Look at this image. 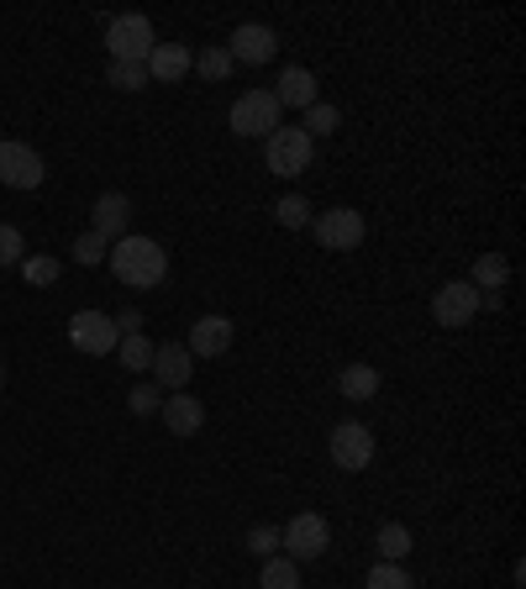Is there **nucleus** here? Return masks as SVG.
I'll return each instance as SVG.
<instances>
[{
	"label": "nucleus",
	"instance_id": "obj_1",
	"mask_svg": "<svg viewBox=\"0 0 526 589\" xmlns=\"http://www.w3.org/2000/svg\"><path fill=\"white\" fill-rule=\"evenodd\" d=\"M105 264H111V274H117L127 290H159L163 274H169V253H163L153 237H132V232H127L122 243H111Z\"/></svg>",
	"mask_w": 526,
	"mask_h": 589
},
{
	"label": "nucleus",
	"instance_id": "obj_2",
	"mask_svg": "<svg viewBox=\"0 0 526 589\" xmlns=\"http://www.w3.org/2000/svg\"><path fill=\"white\" fill-rule=\"evenodd\" d=\"M105 48H111V63H148V53L159 48L153 38V21L138 17V11H127L105 27Z\"/></svg>",
	"mask_w": 526,
	"mask_h": 589
},
{
	"label": "nucleus",
	"instance_id": "obj_3",
	"mask_svg": "<svg viewBox=\"0 0 526 589\" xmlns=\"http://www.w3.org/2000/svg\"><path fill=\"white\" fill-rule=\"evenodd\" d=\"M263 163H269V174L295 180V174L311 169V138H305L301 126H280V132H269V138H263Z\"/></svg>",
	"mask_w": 526,
	"mask_h": 589
},
{
	"label": "nucleus",
	"instance_id": "obj_4",
	"mask_svg": "<svg viewBox=\"0 0 526 589\" xmlns=\"http://www.w3.org/2000/svg\"><path fill=\"white\" fill-rule=\"evenodd\" d=\"M364 216L353 211V205H332L322 216H311V237L326 247V253H353V247L364 243Z\"/></svg>",
	"mask_w": 526,
	"mask_h": 589
},
{
	"label": "nucleus",
	"instance_id": "obj_5",
	"mask_svg": "<svg viewBox=\"0 0 526 589\" xmlns=\"http://www.w3.org/2000/svg\"><path fill=\"white\" fill-rule=\"evenodd\" d=\"M280 101H274V90H243L237 105H232V132L237 138H269V132H280Z\"/></svg>",
	"mask_w": 526,
	"mask_h": 589
},
{
	"label": "nucleus",
	"instance_id": "obj_6",
	"mask_svg": "<svg viewBox=\"0 0 526 589\" xmlns=\"http://www.w3.org/2000/svg\"><path fill=\"white\" fill-rule=\"evenodd\" d=\"M69 343L80 347V353H90V358H105V353H117L122 332H117V322L105 311H74L69 316Z\"/></svg>",
	"mask_w": 526,
	"mask_h": 589
},
{
	"label": "nucleus",
	"instance_id": "obj_7",
	"mask_svg": "<svg viewBox=\"0 0 526 589\" xmlns=\"http://www.w3.org/2000/svg\"><path fill=\"white\" fill-rule=\"evenodd\" d=\"M326 542H332V527H326V516H316V510L290 516V527L280 531V548H290V558H295V563H305V558H322Z\"/></svg>",
	"mask_w": 526,
	"mask_h": 589
},
{
	"label": "nucleus",
	"instance_id": "obj_8",
	"mask_svg": "<svg viewBox=\"0 0 526 589\" xmlns=\"http://www.w3.org/2000/svg\"><path fill=\"white\" fill-rule=\"evenodd\" d=\"M479 305H485L479 290L468 285V280H453V285H443L437 295H432V316H437V326L458 332V326H468L474 316H479Z\"/></svg>",
	"mask_w": 526,
	"mask_h": 589
},
{
	"label": "nucleus",
	"instance_id": "obj_9",
	"mask_svg": "<svg viewBox=\"0 0 526 589\" xmlns=\"http://www.w3.org/2000/svg\"><path fill=\"white\" fill-rule=\"evenodd\" d=\"M332 464L347 468V474H358V468L374 464V431L364 422H337L332 427Z\"/></svg>",
	"mask_w": 526,
	"mask_h": 589
},
{
	"label": "nucleus",
	"instance_id": "obj_10",
	"mask_svg": "<svg viewBox=\"0 0 526 589\" xmlns=\"http://www.w3.org/2000/svg\"><path fill=\"white\" fill-rule=\"evenodd\" d=\"M42 174H48V169H42L38 148L17 143V138L0 143V184H11V190H38Z\"/></svg>",
	"mask_w": 526,
	"mask_h": 589
},
{
	"label": "nucleus",
	"instance_id": "obj_11",
	"mask_svg": "<svg viewBox=\"0 0 526 589\" xmlns=\"http://www.w3.org/2000/svg\"><path fill=\"white\" fill-rule=\"evenodd\" d=\"M232 63H269L280 53V38H274V27H263V21H243L237 32H232Z\"/></svg>",
	"mask_w": 526,
	"mask_h": 589
},
{
	"label": "nucleus",
	"instance_id": "obj_12",
	"mask_svg": "<svg viewBox=\"0 0 526 589\" xmlns=\"http://www.w3.org/2000/svg\"><path fill=\"white\" fill-rule=\"evenodd\" d=\"M190 63H195V53H190L184 42H159L142 69H148V80L153 84H180L184 74H190Z\"/></svg>",
	"mask_w": 526,
	"mask_h": 589
},
{
	"label": "nucleus",
	"instance_id": "obj_13",
	"mask_svg": "<svg viewBox=\"0 0 526 589\" xmlns=\"http://www.w3.org/2000/svg\"><path fill=\"white\" fill-rule=\"evenodd\" d=\"M127 222H132V201H127V195H117V190H111V195H101V201H95V211H90V232H95V237H105V243H122Z\"/></svg>",
	"mask_w": 526,
	"mask_h": 589
},
{
	"label": "nucleus",
	"instance_id": "obj_14",
	"mask_svg": "<svg viewBox=\"0 0 526 589\" xmlns=\"http://www.w3.org/2000/svg\"><path fill=\"white\" fill-rule=\"evenodd\" d=\"M190 358H222L226 347H232V322L226 316H201V322L190 326Z\"/></svg>",
	"mask_w": 526,
	"mask_h": 589
},
{
	"label": "nucleus",
	"instance_id": "obj_15",
	"mask_svg": "<svg viewBox=\"0 0 526 589\" xmlns=\"http://www.w3.org/2000/svg\"><path fill=\"white\" fill-rule=\"evenodd\" d=\"M153 374H159V385H169L174 395H180V389L190 385V374H195V358H190V347H184V343L153 347Z\"/></svg>",
	"mask_w": 526,
	"mask_h": 589
},
{
	"label": "nucleus",
	"instance_id": "obj_16",
	"mask_svg": "<svg viewBox=\"0 0 526 589\" xmlns=\"http://www.w3.org/2000/svg\"><path fill=\"white\" fill-rule=\"evenodd\" d=\"M274 101H280V111H284V105L311 111V105H316V74L301 69V63H290V69L280 74V84H274Z\"/></svg>",
	"mask_w": 526,
	"mask_h": 589
},
{
	"label": "nucleus",
	"instance_id": "obj_17",
	"mask_svg": "<svg viewBox=\"0 0 526 589\" xmlns=\"http://www.w3.org/2000/svg\"><path fill=\"white\" fill-rule=\"evenodd\" d=\"M163 427L174 431V437H195V431H201V422H205V406L201 400H195V395H174V400H163Z\"/></svg>",
	"mask_w": 526,
	"mask_h": 589
},
{
	"label": "nucleus",
	"instance_id": "obj_18",
	"mask_svg": "<svg viewBox=\"0 0 526 589\" xmlns=\"http://www.w3.org/2000/svg\"><path fill=\"white\" fill-rule=\"evenodd\" d=\"M337 389H343L347 400H374V395H380V368L347 364L343 374H337Z\"/></svg>",
	"mask_w": 526,
	"mask_h": 589
},
{
	"label": "nucleus",
	"instance_id": "obj_19",
	"mask_svg": "<svg viewBox=\"0 0 526 589\" xmlns=\"http://www.w3.org/2000/svg\"><path fill=\"white\" fill-rule=\"evenodd\" d=\"M506 258H500V253H479V258H474V280H468V285L479 290V295H500V285H506Z\"/></svg>",
	"mask_w": 526,
	"mask_h": 589
},
{
	"label": "nucleus",
	"instance_id": "obj_20",
	"mask_svg": "<svg viewBox=\"0 0 526 589\" xmlns=\"http://www.w3.org/2000/svg\"><path fill=\"white\" fill-rule=\"evenodd\" d=\"M263 589H301V569H295V558H263V573H259Z\"/></svg>",
	"mask_w": 526,
	"mask_h": 589
},
{
	"label": "nucleus",
	"instance_id": "obj_21",
	"mask_svg": "<svg viewBox=\"0 0 526 589\" xmlns=\"http://www.w3.org/2000/svg\"><path fill=\"white\" fill-rule=\"evenodd\" d=\"M117 353H122V368H132V374H142V368H153V343H148L142 332L122 337V343H117Z\"/></svg>",
	"mask_w": 526,
	"mask_h": 589
},
{
	"label": "nucleus",
	"instance_id": "obj_22",
	"mask_svg": "<svg viewBox=\"0 0 526 589\" xmlns=\"http://www.w3.org/2000/svg\"><path fill=\"white\" fill-rule=\"evenodd\" d=\"M405 552H411V527H401V521L380 527V558H385V563H401Z\"/></svg>",
	"mask_w": 526,
	"mask_h": 589
},
{
	"label": "nucleus",
	"instance_id": "obj_23",
	"mask_svg": "<svg viewBox=\"0 0 526 589\" xmlns=\"http://www.w3.org/2000/svg\"><path fill=\"white\" fill-rule=\"evenodd\" d=\"M21 280H27V285H53V280H59V258H48V253H32V258H21Z\"/></svg>",
	"mask_w": 526,
	"mask_h": 589
},
{
	"label": "nucleus",
	"instance_id": "obj_24",
	"mask_svg": "<svg viewBox=\"0 0 526 589\" xmlns=\"http://www.w3.org/2000/svg\"><path fill=\"white\" fill-rule=\"evenodd\" d=\"M105 84H117V90H148V69H142V63H111V69H105Z\"/></svg>",
	"mask_w": 526,
	"mask_h": 589
},
{
	"label": "nucleus",
	"instance_id": "obj_25",
	"mask_svg": "<svg viewBox=\"0 0 526 589\" xmlns=\"http://www.w3.org/2000/svg\"><path fill=\"white\" fill-rule=\"evenodd\" d=\"M305 138H332V132H337V105H311V111H305V126H301Z\"/></svg>",
	"mask_w": 526,
	"mask_h": 589
},
{
	"label": "nucleus",
	"instance_id": "obj_26",
	"mask_svg": "<svg viewBox=\"0 0 526 589\" xmlns=\"http://www.w3.org/2000/svg\"><path fill=\"white\" fill-rule=\"evenodd\" d=\"M364 589H411V573L401 563H374L364 579Z\"/></svg>",
	"mask_w": 526,
	"mask_h": 589
},
{
	"label": "nucleus",
	"instance_id": "obj_27",
	"mask_svg": "<svg viewBox=\"0 0 526 589\" xmlns=\"http://www.w3.org/2000/svg\"><path fill=\"white\" fill-rule=\"evenodd\" d=\"M190 69H201L205 80H226V74H232V53H226V48H205Z\"/></svg>",
	"mask_w": 526,
	"mask_h": 589
},
{
	"label": "nucleus",
	"instance_id": "obj_28",
	"mask_svg": "<svg viewBox=\"0 0 526 589\" xmlns=\"http://www.w3.org/2000/svg\"><path fill=\"white\" fill-rule=\"evenodd\" d=\"M274 216H280V226H311V201L305 195H284L274 205Z\"/></svg>",
	"mask_w": 526,
	"mask_h": 589
},
{
	"label": "nucleus",
	"instance_id": "obj_29",
	"mask_svg": "<svg viewBox=\"0 0 526 589\" xmlns=\"http://www.w3.org/2000/svg\"><path fill=\"white\" fill-rule=\"evenodd\" d=\"M105 253H111V243L95 237V232H84L80 243H74V264H105Z\"/></svg>",
	"mask_w": 526,
	"mask_h": 589
},
{
	"label": "nucleus",
	"instance_id": "obj_30",
	"mask_svg": "<svg viewBox=\"0 0 526 589\" xmlns=\"http://www.w3.org/2000/svg\"><path fill=\"white\" fill-rule=\"evenodd\" d=\"M243 548L259 552V558H274V552H280V527H253Z\"/></svg>",
	"mask_w": 526,
	"mask_h": 589
},
{
	"label": "nucleus",
	"instance_id": "obj_31",
	"mask_svg": "<svg viewBox=\"0 0 526 589\" xmlns=\"http://www.w3.org/2000/svg\"><path fill=\"white\" fill-rule=\"evenodd\" d=\"M21 253H27V247H21V232H17V226L0 222V268H17V264H21Z\"/></svg>",
	"mask_w": 526,
	"mask_h": 589
},
{
	"label": "nucleus",
	"instance_id": "obj_32",
	"mask_svg": "<svg viewBox=\"0 0 526 589\" xmlns=\"http://www.w3.org/2000/svg\"><path fill=\"white\" fill-rule=\"evenodd\" d=\"M132 410H138V416H153V410H159V385H138V389H132Z\"/></svg>",
	"mask_w": 526,
	"mask_h": 589
},
{
	"label": "nucleus",
	"instance_id": "obj_33",
	"mask_svg": "<svg viewBox=\"0 0 526 589\" xmlns=\"http://www.w3.org/2000/svg\"><path fill=\"white\" fill-rule=\"evenodd\" d=\"M111 322H117V332H122V337H132V332L142 326V316H138V311H122V316H111Z\"/></svg>",
	"mask_w": 526,
	"mask_h": 589
},
{
	"label": "nucleus",
	"instance_id": "obj_34",
	"mask_svg": "<svg viewBox=\"0 0 526 589\" xmlns=\"http://www.w3.org/2000/svg\"><path fill=\"white\" fill-rule=\"evenodd\" d=\"M0 385H6V368H0Z\"/></svg>",
	"mask_w": 526,
	"mask_h": 589
}]
</instances>
